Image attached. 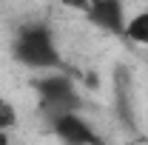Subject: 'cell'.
Masks as SVG:
<instances>
[{"mask_svg": "<svg viewBox=\"0 0 148 145\" xmlns=\"http://www.w3.org/2000/svg\"><path fill=\"white\" fill-rule=\"evenodd\" d=\"M12 57L17 60L23 68H32V71H63L66 63L63 54L57 49L54 31L49 23L34 20V23H26L20 26L14 40H12Z\"/></svg>", "mask_w": 148, "mask_h": 145, "instance_id": "obj_1", "label": "cell"}, {"mask_svg": "<svg viewBox=\"0 0 148 145\" xmlns=\"http://www.w3.org/2000/svg\"><path fill=\"white\" fill-rule=\"evenodd\" d=\"M32 88L40 97V111L46 114V120L51 122L60 114H69V111H80L83 105V97L77 91V83L66 71H46L32 80Z\"/></svg>", "mask_w": 148, "mask_h": 145, "instance_id": "obj_2", "label": "cell"}, {"mask_svg": "<svg viewBox=\"0 0 148 145\" xmlns=\"http://www.w3.org/2000/svg\"><path fill=\"white\" fill-rule=\"evenodd\" d=\"M49 128H51V134H54L63 145H108L100 137V131H97L80 111H69V114L54 117V120L49 122Z\"/></svg>", "mask_w": 148, "mask_h": 145, "instance_id": "obj_3", "label": "cell"}, {"mask_svg": "<svg viewBox=\"0 0 148 145\" xmlns=\"http://www.w3.org/2000/svg\"><path fill=\"white\" fill-rule=\"evenodd\" d=\"M111 83H114V114L120 125L128 131H137V105H134V74L125 63H117L111 68Z\"/></svg>", "mask_w": 148, "mask_h": 145, "instance_id": "obj_4", "label": "cell"}, {"mask_svg": "<svg viewBox=\"0 0 148 145\" xmlns=\"http://www.w3.org/2000/svg\"><path fill=\"white\" fill-rule=\"evenodd\" d=\"M86 20L94 29H100L106 34H114V37H125V29H128L123 0H91V6L86 12Z\"/></svg>", "mask_w": 148, "mask_h": 145, "instance_id": "obj_5", "label": "cell"}, {"mask_svg": "<svg viewBox=\"0 0 148 145\" xmlns=\"http://www.w3.org/2000/svg\"><path fill=\"white\" fill-rule=\"evenodd\" d=\"M125 37L131 43H140V46H148V9H143L140 14H134L128 20V29H125Z\"/></svg>", "mask_w": 148, "mask_h": 145, "instance_id": "obj_6", "label": "cell"}, {"mask_svg": "<svg viewBox=\"0 0 148 145\" xmlns=\"http://www.w3.org/2000/svg\"><path fill=\"white\" fill-rule=\"evenodd\" d=\"M17 108L9 103V100H0V131H12L17 128Z\"/></svg>", "mask_w": 148, "mask_h": 145, "instance_id": "obj_7", "label": "cell"}, {"mask_svg": "<svg viewBox=\"0 0 148 145\" xmlns=\"http://www.w3.org/2000/svg\"><path fill=\"white\" fill-rule=\"evenodd\" d=\"M60 3H63L66 9H74V12H83V14H86V12H88V6H91V0H60Z\"/></svg>", "mask_w": 148, "mask_h": 145, "instance_id": "obj_8", "label": "cell"}, {"mask_svg": "<svg viewBox=\"0 0 148 145\" xmlns=\"http://www.w3.org/2000/svg\"><path fill=\"white\" fill-rule=\"evenodd\" d=\"M0 145H12V137H9V131H0Z\"/></svg>", "mask_w": 148, "mask_h": 145, "instance_id": "obj_9", "label": "cell"}]
</instances>
